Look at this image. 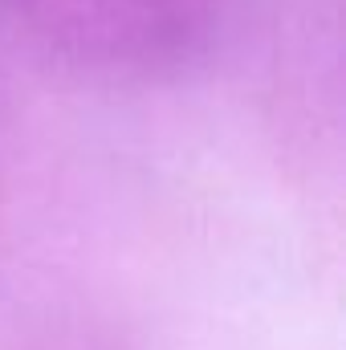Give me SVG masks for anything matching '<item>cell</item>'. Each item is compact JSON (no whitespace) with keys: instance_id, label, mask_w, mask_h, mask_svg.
I'll use <instances>...</instances> for the list:
<instances>
[{"instance_id":"obj_1","label":"cell","mask_w":346,"mask_h":350,"mask_svg":"<svg viewBox=\"0 0 346 350\" xmlns=\"http://www.w3.org/2000/svg\"><path fill=\"white\" fill-rule=\"evenodd\" d=\"M29 49L98 86H168L228 37L241 0H0Z\"/></svg>"}]
</instances>
